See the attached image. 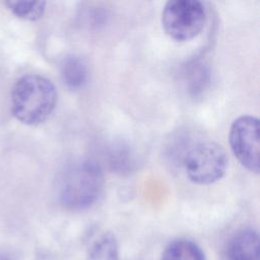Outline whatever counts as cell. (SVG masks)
Instances as JSON below:
<instances>
[{
	"instance_id": "1",
	"label": "cell",
	"mask_w": 260,
	"mask_h": 260,
	"mask_svg": "<svg viewBox=\"0 0 260 260\" xmlns=\"http://www.w3.org/2000/svg\"><path fill=\"white\" fill-rule=\"evenodd\" d=\"M56 102L55 85L39 74L21 76L11 90V112L25 125L35 126L46 121L54 111Z\"/></svg>"
},
{
	"instance_id": "2",
	"label": "cell",
	"mask_w": 260,
	"mask_h": 260,
	"mask_svg": "<svg viewBox=\"0 0 260 260\" xmlns=\"http://www.w3.org/2000/svg\"><path fill=\"white\" fill-rule=\"evenodd\" d=\"M104 186L101 167L92 160H79L63 172L59 182V199L67 209H85L98 201Z\"/></svg>"
},
{
	"instance_id": "3",
	"label": "cell",
	"mask_w": 260,
	"mask_h": 260,
	"mask_svg": "<svg viewBox=\"0 0 260 260\" xmlns=\"http://www.w3.org/2000/svg\"><path fill=\"white\" fill-rule=\"evenodd\" d=\"M182 164L189 180L198 185H209L218 181L225 173L228 156L216 142L198 141L188 147Z\"/></svg>"
},
{
	"instance_id": "4",
	"label": "cell",
	"mask_w": 260,
	"mask_h": 260,
	"mask_svg": "<svg viewBox=\"0 0 260 260\" xmlns=\"http://www.w3.org/2000/svg\"><path fill=\"white\" fill-rule=\"evenodd\" d=\"M206 21L204 4L197 0H171L164 7L161 23L166 34L178 42L200 34Z\"/></svg>"
},
{
	"instance_id": "5",
	"label": "cell",
	"mask_w": 260,
	"mask_h": 260,
	"mask_svg": "<svg viewBox=\"0 0 260 260\" xmlns=\"http://www.w3.org/2000/svg\"><path fill=\"white\" fill-rule=\"evenodd\" d=\"M230 146L241 162L250 172L259 173V120L251 115L237 118L229 133Z\"/></svg>"
},
{
	"instance_id": "6",
	"label": "cell",
	"mask_w": 260,
	"mask_h": 260,
	"mask_svg": "<svg viewBox=\"0 0 260 260\" xmlns=\"http://www.w3.org/2000/svg\"><path fill=\"white\" fill-rule=\"evenodd\" d=\"M226 255L229 260H260L258 233L253 229L238 231L228 243Z\"/></svg>"
},
{
	"instance_id": "7",
	"label": "cell",
	"mask_w": 260,
	"mask_h": 260,
	"mask_svg": "<svg viewBox=\"0 0 260 260\" xmlns=\"http://www.w3.org/2000/svg\"><path fill=\"white\" fill-rule=\"evenodd\" d=\"M60 72L64 84L70 89H79L87 81V67L79 57H66L61 63Z\"/></svg>"
},
{
	"instance_id": "8",
	"label": "cell",
	"mask_w": 260,
	"mask_h": 260,
	"mask_svg": "<svg viewBox=\"0 0 260 260\" xmlns=\"http://www.w3.org/2000/svg\"><path fill=\"white\" fill-rule=\"evenodd\" d=\"M161 260H205V256L197 244L190 240L180 239L166 247Z\"/></svg>"
},
{
	"instance_id": "9",
	"label": "cell",
	"mask_w": 260,
	"mask_h": 260,
	"mask_svg": "<svg viewBox=\"0 0 260 260\" xmlns=\"http://www.w3.org/2000/svg\"><path fill=\"white\" fill-rule=\"evenodd\" d=\"M119 249L115 236L105 232L98 236L88 249V260H118Z\"/></svg>"
},
{
	"instance_id": "10",
	"label": "cell",
	"mask_w": 260,
	"mask_h": 260,
	"mask_svg": "<svg viewBox=\"0 0 260 260\" xmlns=\"http://www.w3.org/2000/svg\"><path fill=\"white\" fill-rule=\"evenodd\" d=\"M184 73L185 83L191 94L200 93L209 80V69L204 62L199 60L188 64Z\"/></svg>"
},
{
	"instance_id": "11",
	"label": "cell",
	"mask_w": 260,
	"mask_h": 260,
	"mask_svg": "<svg viewBox=\"0 0 260 260\" xmlns=\"http://www.w3.org/2000/svg\"><path fill=\"white\" fill-rule=\"evenodd\" d=\"M6 6L17 17L25 20L40 19L46 9L45 1H7Z\"/></svg>"
}]
</instances>
